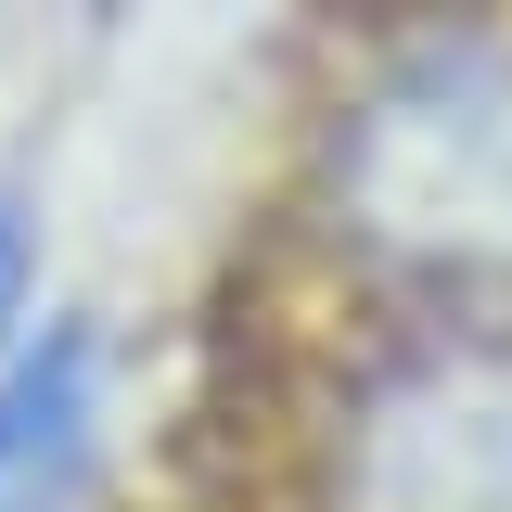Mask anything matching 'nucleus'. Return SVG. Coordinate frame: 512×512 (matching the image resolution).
Instances as JSON below:
<instances>
[{"label": "nucleus", "mask_w": 512, "mask_h": 512, "mask_svg": "<svg viewBox=\"0 0 512 512\" xmlns=\"http://www.w3.org/2000/svg\"><path fill=\"white\" fill-rule=\"evenodd\" d=\"M333 192L372 244L423 269H500L512 256V39H410L346 103Z\"/></svg>", "instance_id": "nucleus-1"}, {"label": "nucleus", "mask_w": 512, "mask_h": 512, "mask_svg": "<svg viewBox=\"0 0 512 512\" xmlns=\"http://www.w3.org/2000/svg\"><path fill=\"white\" fill-rule=\"evenodd\" d=\"M346 512H512V346H410L333 448Z\"/></svg>", "instance_id": "nucleus-2"}, {"label": "nucleus", "mask_w": 512, "mask_h": 512, "mask_svg": "<svg viewBox=\"0 0 512 512\" xmlns=\"http://www.w3.org/2000/svg\"><path fill=\"white\" fill-rule=\"evenodd\" d=\"M103 461V346L64 320L0 372V512H77Z\"/></svg>", "instance_id": "nucleus-3"}, {"label": "nucleus", "mask_w": 512, "mask_h": 512, "mask_svg": "<svg viewBox=\"0 0 512 512\" xmlns=\"http://www.w3.org/2000/svg\"><path fill=\"white\" fill-rule=\"evenodd\" d=\"M26 282H39V218H26V192L0 180V333L26 320Z\"/></svg>", "instance_id": "nucleus-4"}]
</instances>
